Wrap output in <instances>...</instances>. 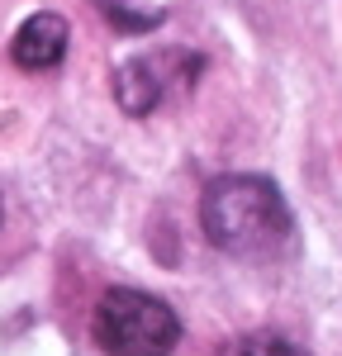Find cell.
I'll return each instance as SVG.
<instances>
[{
    "mask_svg": "<svg viewBox=\"0 0 342 356\" xmlns=\"http://www.w3.org/2000/svg\"><path fill=\"white\" fill-rule=\"evenodd\" d=\"M67 38H72L67 19L53 15V10H38V15H28L24 24L15 29L10 57H15V67H24V72H53L57 62L67 57Z\"/></svg>",
    "mask_w": 342,
    "mask_h": 356,
    "instance_id": "obj_3",
    "label": "cell"
},
{
    "mask_svg": "<svg viewBox=\"0 0 342 356\" xmlns=\"http://www.w3.org/2000/svg\"><path fill=\"white\" fill-rule=\"evenodd\" d=\"M114 95H119V105L124 114H152L162 105V95H167V81L157 76V62L152 57H133V62H124L119 72H114Z\"/></svg>",
    "mask_w": 342,
    "mask_h": 356,
    "instance_id": "obj_4",
    "label": "cell"
},
{
    "mask_svg": "<svg viewBox=\"0 0 342 356\" xmlns=\"http://www.w3.org/2000/svg\"><path fill=\"white\" fill-rule=\"evenodd\" d=\"M200 228L233 261H276L290 247L295 219L276 181L228 171L200 195Z\"/></svg>",
    "mask_w": 342,
    "mask_h": 356,
    "instance_id": "obj_1",
    "label": "cell"
},
{
    "mask_svg": "<svg viewBox=\"0 0 342 356\" xmlns=\"http://www.w3.org/2000/svg\"><path fill=\"white\" fill-rule=\"evenodd\" d=\"M0 219H5V200H0Z\"/></svg>",
    "mask_w": 342,
    "mask_h": 356,
    "instance_id": "obj_7",
    "label": "cell"
},
{
    "mask_svg": "<svg viewBox=\"0 0 342 356\" xmlns=\"http://www.w3.org/2000/svg\"><path fill=\"white\" fill-rule=\"evenodd\" d=\"M90 332L105 356H171V347L181 342V318L167 300L119 285L105 290V300L95 304Z\"/></svg>",
    "mask_w": 342,
    "mask_h": 356,
    "instance_id": "obj_2",
    "label": "cell"
},
{
    "mask_svg": "<svg viewBox=\"0 0 342 356\" xmlns=\"http://www.w3.org/2000/svg\"><path fill=\"white\" fill-rule=\"evenodd\" d=\"M105 15H110V19H114V24H119V29H152V24H157V19H162V15H129V10H119L114 0H110V5H105Z\"/></svg>",
    "mask_w": 342,
    "mask_h": 356,
    "instance_id": "obj_6",
    "label": "cell"
},
{
    "mask_svg": "<svg viewBox=\"0 0 342 356\" xmlns=\"http://www.w3.org/2000/svg\"><path fill=\"white\" fill-rule=\"evenodd\" d=\"M224 356H309L300 342H290L285 332H247V337H238Z\"/></svg>",
    "mask_w": 342,
    "mask_h": 356,
    "instance_id": "obj_5",
    "label": "cell"
}]
</instances>
